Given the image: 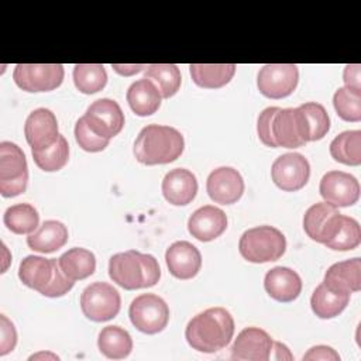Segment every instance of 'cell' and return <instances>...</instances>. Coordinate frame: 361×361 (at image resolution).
<instances>
[{
    "label": "cell",
    "instance_id": "cell-1",
    "mask_svg": "<svg viewBox=\"0 0 361 361\" xmlns=\"http://www.w3.org/2000/svg\"><path fill=\"white\" fill-rule=\"evenodd\" d=\"M257 133L262 144L271 148H298L309 142V130L299 107L264 109L257 121Z\"/></svg>",
    "mask_w": 361,
    "mask_h": 361
},
{
    "label": "cell",
    "instance_id": "cell-2",
    "mask_svg": "<svg viewBox=\"0 0 361 361\" xmlns=\"http://www.w3.org/2000/svg\"><path fill=\"white\" fill-rule=\"evenodd\" d=\"M234 319L220 306L209 307L193 316L185 329L188 344L200 353L212 354L223 350L233 338Z\"/></svg>",
    "mask_w": 361,
    "mask_h": 361
},
{
    "label": "cell",
    "instance_id": "cell-3",
    "mask_svg": "<svg viewBox=\"0 0 361 361\" xmlns=\"http://www.w3.org/2000/svg\"><path fill=\"white\" fill-rule=\"evenodd\" d=\"M185 148L183 135L173 127L148 124L134 141V155L144 165H161L176 161Z\"/></svg>",
    "mask_w": 361,
    "mask_h": 361
},
{
    "label": "cell",
    "instance_id": "cell-4",
    "mask_svg": "<svg viewBox=\"0 0 361 361\" xmlns=\"http://www.w3.org/2000/svg\"><path fill=\"white\" fill-rule=\"evenodd\" d=\"M109 276L118 286L135 290L157 285L161 278V268L154 255L128 250L110 257Z\"/></svg>",
    "mask_w": 361,
    "mask_h": 361
},
{
    "label": "cell",
    "instance_id": "cell-5",
    "mask_svg": "<svg viewBox=\"0 0 361 361\" xmlns=\"http://www.w3.org/2000/svg\"><path fill=\"white\" fill-rule=\"evenodd\" d=\"M18 278L25 286L47 298L63 296L75 283L62 272L58 259L39 255H27L20 262Z\"/></svg>",
    "mask_w": 361,
    "mask_h": 361
},
{
    "label": "cell",
    "instance_id": "cell-6",
    "mask_svg": "<svg viewBox=\"0 0 361 361\" xmlns=\"http://www.w3.org/2000/svg\"><path fill=\"white\" fill-rule=\"evenodd\" d=\"M238 251L248 262L264 264L276 261L286 251V238L276 227L257 226L241 234Z\"/></svg>",
    "mask_w": 361,
    "mask_h": 361
},
{
    "label": "cell",
    "instance_id": "cell-7",
    "mask_svg": "<svg viewBox=\"0 0 361 361\" xmlns=\"http://www.w3.org/2000/svg\"><path fill=\"white\" fill-rule=\"evenodd\" d=\"M28 166L23 149L10 141L0 142V193L14 197L25 192Z\"/></svg>",
    "mask_w": 361,
    "mask_h": 361
},
{
    "label": "cell",
    "instance_id": "cell-8",
    "mask_svg": "<svg viewBox=\"0 0 361 361\" xmlns=\"http://www.w3.org/2000/svg\"><path fill=\"white\" fill-rule=\"evenodd\" d=\"M121 307L118 290L107 282H93L80 295V309L92 322H107L116 317Z\"/></svg>",
    "mask_w": 361,
    "mask_h": 361
},
{
    "label": "cell",
    "instance_id": "cell-9",
    "mask_svg": "<svg viewBox=\"0 0 361 361\" xmlns=\"http://www.w3.org/2000/svg\"><path fill=\"white\" fill-rule=\"evenodd\" d=\"M128 316L137 330L145 334H157L162 331L169 322V307L161 296L142 293L133 299Z\"/></svg>",
    "mask_w": 361,
    "mask_h": 361
},
{
    "label": "cell",
    "instance_id": "cell-10",
    "mask_svg": "<svg viewBox=\"0 0 361 361\" xmlns=\"http://www.w3.org/2000/svg\"><path fill=\"white\" fill-rule=\"evenodd\" d=\"M63 73L61 63H18L13 71V79L20 89L37 93L59 87Z\"/></svg>",
    "mask_w": 361,
    "mask_h": 361
},
{
    "label": "cell",
    "instance_id": "cell-11",
    "mask_svg": "<svg viewBox=\"0 0 361 361\" xmlns=\"http://www.w3.org/2000/svg\"><path fill=\"white\" fill-rule=\"evenodd\" d=\"M299 80V69L293 63L264 65L257 76L258 90L269 99H283L293 93Z\"/></svg>",
    "mask_w": 361,
    "mask_h": 361
},
{
    "label": "cell",
    "instance_id": "cell-12",
    "mask_svg": "<svg viewBox=\"0 0 361 361\" xmlns=\"http://www.w3.org/2000/svg\"><path fill=\"white\" fill-rule=\"evenodd\" d=\"M310 176V164L299 152H286L279 155L271 166L274 183L285 192L302 189Z\"/></svg>",
    "mask_w": 361,
    "mask_h": 361
},
{
    "label": "cell",
    "instance_id": "cell-13",
    "mask_svg": "<svg viewBox=\"0 0 361 361\" xmlns=\"http://www.w3.org/2000/svg\"><path fill=\"white\" fill-rule=\"evenodd\" d=\"M87 126L99 137L110 140L124 127V113L120 104L111 99L94 100L83 114Z\"/></svg>",
    "mask_w": 361,
    "mask_h": 361
},
{
    "label": "cell",
    "instance_id": "cell-14",
    "mask_svg": "<svg viewBox=\"0 0 361 361\" xmlns=\"http://www.w3.org/2000/svg\"><path fill=\"white\" fill-rule=\"evenodd\" d=\"M320 196L334 207H348L360 199V183L357 178L343 171H329L319 185Z\"/></svg>",
    "mask_w": 361,
    "mask_h": 361
},
{
    "label": "cell",
    "instance_id": "cell-15",
    "mask_svg": "<svg viewBox=\"0 0 361 361\" xmlns=\"http://www.w3.org/2000/svg\"><path fill=\"white\" fill-rule=\"evenodd\" d=\"M274 340L259 327H245L238 334L231 347V360L268 361L272 358Z\"/></svg>",
    "mask_w": 361,
    "mask_h": 361
},
{
    "label": "cell",
    "instance_id": "cell-16",
    "mask_svg": "<svg viewBox=\"0 0 361 361\" xmlns=\"http://www.w3.org/2000/svg\"><path fill=\"white\" fill-rule=\"evenodd\" d=\"M24 135L31 151H42L51 147L59 137L55 114L45 107L31 111L24 124Z\"/></svg>",
    "mask_w": 361,
    "mask_h": 361
},
{
    "label": "cell",
    "instance_id": "cell-17",
    "mask_svg": "<svg viewBox=\"0 0 361 361\" xmlns=\"http://www.w3.org/2000/svg\"><path fill=\"white\" fill-rule=\"evenodd\" d=\"M206 190L210 199L220 204H233L244 193V179L231 166H220L210 172L206 180Z\"/></svg>",
    "mask_w": 361,
    "mask_h": 361
},
{
    "label": "cell",
    "instance_id": "cell-18",
    "mask_svg": "<svg viewBox=\"0 0 361 361\" xmlns=\"http://www.w3.org/2000/svg\"><path fill=\"white\" fill-rule=\"evenodd\" d=\"M340 214L338 209L327 202L314 203L305 212L303 230L313 241L324 244L333 235Z\"/></svg>",
    "mask_w": 361,
    "mask_h": 361
},
{
    "label": "cell",
    "instance_id": "cell-19",
    "mask_svg": "<svg viewBox=\"0 0 361 361\" xmlns=\"http://www.w3.org/2000/svg\"><path fill=\"white\" fill-rule=\"evenodd\" d=\"M165 262L172 276L192 279L202 268L200 251L189 241H175L165 252Z\"/></svg>",
    "mask_w": 361,
    "mask_h": 361
},
{
    "label": "cell",
    "instance_id": "cell-20",
    "mask_svg": "<svg viewBox=\"0 0 361 361\" xmlns=\"http://www.w3.org/2000/svg\"><path fill=\"white\" fill-rule=\"evenodd\" d=\"M227 228L226 213L212 204L195 210L188 220V230L199 241L207 243L220 237Z\"/></svg>",
    "mask_w": 361,
    "mask_h": 361
},
{
    "label": "cell",
    "instance_id": "cell-21",
    "mask_svg": "<svg viewBox=\"0 0 361 361\" xmlns=\"http://www.w3.org/2000/svg\"><path fill=\"white\" fill-rule=\"evenodd\" d=\"M196 176L185 168L171 169L162 179V195L173 206L189 204L197 193Z\"/></svg>",
    "mask_w": 361,
    "mask_h": 361
},
{
    "label": "cell",
    "instance_id": "cell-22",
    "mask_svg": "<svg viewBox=\"0 0 361 361\" xmlns=\"http://www.w3.org/2000/svg\"><path fill=\"white\" fill-rule=\"evenodd\" d=\"M264 288L272 299L288 303L302 292V279L296 271L288 267H275L265 274Z\"/></svg>",
    "mask_w": 361,
    "mask_h": 361
},
{
    "label": "cell",
    "instance_id": "cell-23",
    "mask_svg": "<svg viewBox=\"0 0 361 361\" xmlns=\"http://www.w3.org/2000/svg\"><path fill=\"white\" fill-rule=\"evenodd\" d=\"M323 283L333 290L353 293L361 289V259L358 257L329 267Z\"/></svg>",
    "mask_w": 361,
    "mask_h": 361
},
{
    "label": "cell",
    "instance_id": "cell-24",
    "mask_svg": "<svg viewBox=\"0 0 361 361\" xmlns=\"http://www.w3.org/2000/svg\"><path fill=\"white\" fill-rule=\"evenodd\" d=\"M126 99L130 109L140 117L151 116L158 111L162 94L155 83L147 78H141L130 85Z\"/></svg>",
    "mask_w": 361,
    "mask_h": 361
},
{
    "label": "cell",
    "instance_id": "cell-25",
    "mask_svg": "<svg viewBox=\"0 0 361 361\" xmlns=\"http://www.w3.org/2000/svg\"><path fill=\"white\" fill-rule=\"evenodd\" d=\"M68 241V228L58 220H45L39 228L27 237V245L37 252L49 254L62 248Z\"/></svg>",
    "mask_w": 361,
    "mask_h": 361
},
{
    "label": "cell",
    "instance_id": "cell-26",
    "mask_svg": "<svg viewBox=\"0 0 361 361\" xmlns=\"http://www.w3.org/2000/svg\"><path fill=\"white\" fill-rule=\"evenodd\" d=\"M348 302L350 293L333 290L323 282L317 285L310 298L312 310L320 319H333L338 316L347 307Z\"/></svg>",
    "mask_w": 361,
    "mask_h": 361
},
{
    "label": "cell",
    "instance_id": "cell-27",
    "mask_svg": "<svg viewBox=\"0 0 361 361\" xmlns=\"http://www.w3.org/2000/svg\"><path fill=\"white\" fill-rule=\"evenodd\" d=\"M192 80L204 89L226 86L235 73L234 63H192L189 65Z\"/></svg>",
    "mask_w": 361,
    "mask_h": 361
},
{
    "label": "cell",
    "instance_id": "cell-28",
    "mask_svg": "<svg viewBox=\"0 0 361 361\" xmlns=\"http://www.w3.org/2000/svg\"><path fill=\"white\" fill-rule=\"evenodd\" d=\"M58 264L62 272L72 281H80L93 275L96 269V257L92 251L73 247L65 251L59 258Z\"/></svg>",
    "mask_w": 361,
    "mask_h": 361
},
{
    "label": "cell",
    "instance_id": "cell-29",
    "mask_svg": "<svg viewBox=\"0 0 361 361\" xmlns=\"http://www.w3.org/2000/svg\"><path fill=\"white\" fill-rule=\"evenodd\" d=\"M99 351L111 360L128 357L133 350V338L130 333L120 326H106L99 333Z\"/></svg>",
    "mask_w": 361,
    "mask_h": 361
},
{
    "label": "cell",
    "instance_id": "cell-30",
    "mask_svg": "<svg viewBox=\"0 0 361 361\" xmlns=\"http://www.w3.org/2000/svg\"><path fill=\"white\" fill-rule=\"evenodd\" d=\"M330 155L340 164L358 166L361 164V131L348 130L334 137L330 142Z\"/></svg>",
    "mask_w": 361,
    "mask_h": 361
},
{
    "label": "cell",
    "instance_id": "cell-31",
    "mask_svg": "<svg viewBox=\"0 0 361 361\" xmlns=\"http://www.w3.org/2000/svg\"><path fill=\"white\" fill-rule=\"evenodd\" d=\"M4 226L14 234H31L39 223L37 209L30 203H17L6 209L3 214Z\"/></svg>",
    "mask_w": 361,
    "mask_h": 361
},
{
    "label": "cell",
    "instance_id": "cell-32",
    "mask_svg": "<svg viewBox=\"0 0 361 361\" xmlns=\"http://www.w3.org/2000/svg\"><path fill=\"white\" fill-rule=\"evenodd\" d=\"M147 79L152 80L159 89L162 99L172 97L180 87V71L173 63H152L145 68Z\"/></svg>",
    "mask_w": 361,
    "mask_h": 361
},
{
    "label": "cell",
    "instance_id": "cell-33",
    "mask_svg": "<svg viewBox=\"0 0 361 361\" xmlns=\"http://www.w3.org/2000/svg\"><path fill=\"white\" fill-rule=\"evenodd\" d=\"M361 243V228L355 219L350 216L340 214L337 227L324 245L327 248L336 250V251H350L360 245Z\"/></svg>",
    "mask_w": 361,
    "mask_h": 361
},
{
    "label": "cell",
    "instance_id": "cell-34",
    "mask_svg": "<svg viewBox=\"0 0 361 361\" xmlns=\"http://www.w3.org/2000/svg\"><path fill=\"white\" fill-rule=\"evenodd\" d=\"M73 83L85 94L100 92L107 83V72L100 63H78L73 68Z\"/></svg>",
    "mask_w": 361,
    "mask_h": 361
},
{
    "label": "cell",
    "instance_id": "cell-35",
    "mask_svg": "<svg viewBox=\"0 0 361 361\" xmlns=\"http://www.w3.org/2000/svg\"><path fill=\"white\" fill-rule=\"evenodd\" d=\"M37 166L45 172H55L62 169L69 159V144L66 138L59 134L58 140L42 151H31Z\"/></svg>",
    "mask_w": 361,
    "mask_h": 361
},
{
    "label": "cell",
    "instance_id": "cell-36",
    "mask_svg": "<svg viewBox=\"0 0 361 361\" xmlns=\"http://www.w3.org/2000/svg\"><path fill=\"white\" fill-rule=\"evenodd\" d=\"M333 106L340 118L358 123L361 120V90L338 87L333 96Z\"/></svg>",
    "mask_w": 361,
    "mask_h": 361
},
{
    "label": "cell",
    "instance_id": "cell-37",
    "mask_svg": "<svg viewBox=\"0 0 361 361\" xmlns=\"http://www.w3.org/2000/svg\"><path fill=\"white\" fill-rule=\"evenodd\" d=\"M302 110L307 130H309V141L322 140L330 130V117L323 104L316 102H307L299 106Z\"/></svg>",
    "mask_w": 361,
    "mask_h": 361
},
{
    "label": "cell",
    "instance_id": "cell-38",
    "mask_svg": "<svg viewBox=\"0 0 361 361\" xmlns=\"http://www.w3.org/2000/svg\"><path fill=\"white\" fill-rule=\"evenodd\" d=\"M75 140L79 144V147L87 152L103 151L110 142V140L102 138L96 133H93L87 126L86 120L83 118V116L75 124Z\"/></svg>",
    "mask_w": 361,
    "mask_h": 361
},
{
    "label": "cell",
    "instance_id": "cell-39",
    "mask_svg": "<svg viewBox=\"0 0 361 361\" xmlns=\"http://www.w3.org/2000/svg\"><path fill=\"white\" fill-rule=\"evenodd\" d=\"M17 344V331L4 314H0V355H6L13 351Z\"/></svg>",
    "mask_w": 361,
    "mask_h": 361
},
{
    "label": "cell",
    "instance_id": "cell-40",
    "mask_svg": "<svg viewBox=\"0 0 361 361\" xmlns=\"http://www.w3.org/2000/svg\"><path fill=\"white\" fill-rule=\"evenodd\" d=\"M303 360H324V361H338L340 355L329 345H314L307 350L303 355Z\"/></svg>",
    "mask_w": 361,
    "mask_h": 361
},
{
    "label": "cell",
    "instance_id": "cell-41",
    "mask_svg": "<svg viewBox=\"0 0 361 361\" xmlns=\"http://www.w3.org/2000/svg\"><path fill=\"white\" fill-rule=\"evenodd\" d=\"M343 80L347 87L361 90V66L358 63L345 65L343 72Z\"/></svg>",
    "mask_w": 361,
    "mask_h": 361
},
{
    "label": "cell",
    "instance_id": "cell-42",
    "mask_svg": "<svg viewBox=\"0 0 361 361\" xmlns=\"http://www.w3.org/2000/svg\"><path fill=\"white\" fill-rule=\"evenodd\" d=\"M111 68L120 73V75H124V76H130V75H134V73H138L141 72L144 68H147L145 65H118V63H113Z\"/></svg>",
    "mask_w": 361,
    "mask_h": 361
},
{
    "label": "cell",
    "instance_id": "cell-43",
    "mask_svg": "<svg viewBox=\"0 0 361 361\" xmlns=\"http://www.w3.org/2000/svg\"><path fill=\"white\" fill-rule=\"evenodd\" d=\"M272 358L274 360H292V354L289 353V348L279 343V341H274V350H272Z\"/></svg>",
    "mask_w": 361,
    "mask_h": 361
},
{
    "label": "cell",
    "instance_id": "cell-44",
    "mask_svg": "<svg viewBox=\"0 0 361 361\" xmlns=\"http://www.w3.org/2000/svg\"><path fill=\"white\" fill-rule=\"evenodd\" d=\"M42 357H45V358L51 357L52 360H58V355H55V354H51V353H38V354H34V355H31V357H30V360H37V358H42Z\"/></svg>",
    "mask_w": 361,
    "mask_h": 361
}]
</instances>
